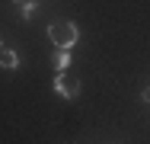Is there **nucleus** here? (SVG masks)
Wrapping results in <instances>:
<instances>
[{
	"label": "nucleus",
	"instance_id": "nucleus-1",
	"mask_svg": "<svg viewBox=\"0 0 150 144\" xmlns=\"http://www.w3.org/2000/svg\"><path fill=\"white\" fill-rule=\"evenodd\" d=\"M48 42L58 48V51H70L77 42H80V29L74 26L70 19H58L48 26Z\"/></svg>",
	"mask_w": 150,
	"mask_h": 144
},
{
	"label": "nucleus",
	"instance_id": "nucleus-2",
	"mask_svg": "<svg viewBox=\"0 0 150 144\" xmlns=\"http://www.w3.org/2000/svg\"><path fill=\"white\" fill-rule=\"evenodd\" d=\"M54 93L64 96V99H77L80 96V80L74 74H67V71H58L54 74Z\"/></svg>",
	"mask_w": 150,
	"mask_h": 144
},
{
	"label": "nucleus",
	"instance_id": "nucleus-3",
	"mask_svg": "<svg viewBox=\"0 0 150 144\" xmlns=\"http://www.w3.org/2000/svg\"><path fill=\"white\" fill-rule=\"evenodd\" d=\"M0 67L16 71V67H19V55H16L13 48H0Z\"/></svg>",
	"mask_w": 150,
	"mask_h": 144
},
{
	"label": "nucleus",
	"instance_id": "nucleus-4",
	"mask_svg": "<svg viewBox=\"0 0 150 144\" xmlns=\"http://www.w3.org/2000/svg\"><path fill=\"white\" fill-rule=\"evenodd\" d=\"M35 10H38V0H29V3H19V16H23V19H32V16H35Z\"/></svg>",
	"mask_w": 150,
	"mask_h": 144
},
{
	"label": "nucleus",
	"instance_id": "nucleus-5",
	"mask_svg": "<svg viewBox=\"0 0 150 144\" xmlns=\"http://www.w3.org/2000/svg\"><path fill=\"white\" fill-rule=\"evenodd\" d=\"M67 64H70V51H58V58H54V67H58V71H67Z\"/></svg>",
	"mask_w": 150,
	"mask_h": 144
},
{
	"label": "nucleus",
	"instance_id": "nucleus-6",
	"mask_svg": "<svg viewBox=\"0 0 150 144\" xmlns=\"http://www.w3.org/2000/svg\"><path fill=\"white\" fill-rule=\"evenodd\" d=\"M141 99H144V103H150V86H144V93H141Z\"/></svg>",
	"mask_w": 150,
	"mask_h": 144
},
{
	"label": "nucleus",
	"instance_id": "nucleus-7",
	"mask_svg": "<svg viewBox=\"0 0 150 144\" xmlns=\"http://www.w3.org/2000/svg\"><path fill=\"white\" fill-rule=\"evenodd\" d=\"M19 3H26V0H16V6H19Z\"/></svg>",
	"mask_w": 150,
	"mask_h": 144
}]
</instances>
